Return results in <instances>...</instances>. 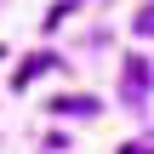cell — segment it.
Wrapping results in <instances>:
<instances>
[{
    "label": "cell",
    "mask_w": 154,
    "mask_h": 154,
    "mask_svg": "<svg viewBox=\"0 0 154 154\" xmlns=\"http://www.w3.org/2000/svg\"><path fill=\"white\" fill-rule=\"evenodd\" d=\"M74 6H80V0H57V6H51V11H46V29H57V23H63V17H69V11H74Z\"/></svg>",
    "instance_id": "277c9868"
},
{
    "label": "cell",
    "mask_w": 154,
    "mask_h": 154,
    "mask_svg": "<svg viewBox=\"0 0 154 154\" xmlns=\"http://www.w3.org/2000/svg\"><path fill=\"white\" fill-rule=\"evenodd\" d=\"M51 69H57V57H51V51H34V57H23V63H17V74H11V80H17V86H34V80H40V74H51Z\"/></svg>",
    "instance_id": "7a4b0ae2"
},
{
    "label": "cell",
    "mask_w": 154,
    "mask_h": 154,
    "mask_svg": "<svg viewBox=\"0 0 154 154\" xmlns=\"http://www.w3.org/2000/svg\"><path fill=\"white\" fill-rule=\"evenodd\" d=\"M131 29H137V34H154V0L137 11V17H131Z\"/></svg>",
    "instance_id": "5b68a950"
},
{
    "label": "cell",
    "mask_w": 154,
    "mask_h": 154,
    "mask_svg": "<svg viewBox=\"0 0 154 154\" xmlns=\"http://www.w3.org/2000/svg\"><path fill=\"white\" fill-rule=\"evenodd\" d=\"M149 80H154V63H149V57H126V69H120V91H126V103H137V97L149 91Z\"/></svg>",
    "instance_id": "6da1fadb"
},
{
    "label": "cell",
    "mask_w": 154,
    "mask_h": 154,
    "mask_svg": "<svg viewBox=\"0 0 154 154\" xmlns=\"http://www.w3.org/2000/svg\"><path fill=\"white\" fill-rule=\"evenodd\" d=\"M51 109H57V114H97L91 97H51Z\"/></svg>",
    "instance_id": "3957f363"
},
{
    "label": "cell",
    "mask_w": 154,
    "mask_h": 154,
    "mask_svg": "<svg viewBox=\"0 0 154 154\" xmlns=\"http://www.w3.org/2000/svg\"><path fill=\"white\" fill-rule=\"evenodd\" d=\"M126 154H154V143H126Z\"/></svg>",
    "instance_id": "8992f818"
}]
</instances>
